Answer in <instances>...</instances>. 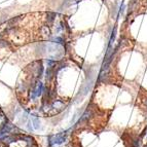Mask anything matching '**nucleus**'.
<instances>
[{
    "mask_svg": "<svg viewBox=\"0 0 147 147\" xmlns=\"http://www.w3.org/2000/svg\"><path fill=\"white\" fill-rule=\"evenodd\" d=\"M73 131L71 127H69L68 130H65L63 132L57 133V134H49L47 137V147H55V146H60V145L64 144L68 140L69 132Z\"/></svg>",
    "mask_w": 147,
    "mask_h": 147,
    "instance_id": "obj_1",
    "label": "nucleus"
},
{
    "mask_svg": "<svg viewBox=\"0 0 147 147\" xmlns=\"http://www.w3.org/2000/svg\"><path fill=\"white\" fill-rule=\"evenodd\" d=\"M45 84L41 81V79H33L29 86V99L31 101H35L38 98H41L44 94Z\"/></svg>",
    "mask_w": 147,
    "mask_h": 147,
    "instance_id": "obj_2",
    "label": "nucleus"
},
{
    "mask_svg": "<svg viewBox=\"0 0 147 147\" xmlns=\"http://www.w3.org/2000/svg\"><path fill=\"white\" fill-rule=\"evenodd\" d=\"M15 133H20L19 127L10 121L7 117H5L1 125H0V139L9 134H15Z\"/></svg>",
    "mask_w": 147,
    "mask_h": 147,
    "instance_id": "obj_3",
    "label": "nucleus"
},
{
    "mask_svg": "<svg viewBox=\"0 0 147 147\" xmlns=\"http://www.w3.org/2000/svg\"><path fill=\"white\" fill-rule=\"evenodd\" d=\"M28 68L31 70V74L33 76V79H42L44 76L45 68L43 66V62L41 60H36L33 63H31L28 66Z\"/></svg>",
    "mask_w": 147,
    "mask_h": 147,
    "instance_id": "obj_4",
    "label": "nucleus"
},
{
    "mask_svg": "<svg viewBox=\"0 0 147 147\" xmlns=\"http://www.w3.org/2000/svg\"><path fill=\"white\" fill-rule=\"evenodd\" d=\"M30 119L32 121V125L34 127V131H39L41 130V121H40L39 115L37 113H30Z\"/></svg>",
    "mask_w": 147,
    "mask_h": 147,
    "instance_id": "obj_5",
    "label": "nucleus"
},
{
    "mask_svg": "<svg viewBox=\"0 0 147 147\" xmlns=\"http://www.w3.org/2000/svg\"><path fill=\"white\" fill-rule=\"evenodd\" d=\"M6 45H8V43L5 40H2L0 39V47H5Z\"/></svg>",
    "mask_w": 147,
    "mask_h": 147,
    "instance_id": "obj_6",
    "label": "nucleus"
},
{
    "mask_svg": "<svg viewBox=\"0 0 147 147\" xmlns=\"http://www.w3.org/2000/svg\"><path fill=\"white\" fill-rule=\"evenodd\" d=\"M142 136H146L147 137V127L145 129V131H144V133H143V135Z\"/></svg>",
    "mask_w": 147,
    "mask_h": 147,
    "instance_id": "obj_7",
    "label": "nucleus"
},
{
    "mask_svg": "<svg viewBox=\"0 0 147 147\" xmlns=\"http://www.w3.org/2000/svg\"><path fill=\"white\" fill-rule=\"evenodd\" d=\"M144 104H145V106H146V108H147V99H145V100H144Z\"/></svg>",
    "mask_w": 147,
    "mask_h": 147,
    "instance_id": "obj_8",
    "label": "nucleus"
},
{
    "mask_svg": "<svg viewBox=\"0 0 147 147\" xmlns=\"http://www.w3.org/2000/svg\"><path fill=\"white\" fill-rule=\"evenodd\" d=\"M145 147H147V144H146V146H145Z\"/></svg>",
    "mask_w": 147,
    "mask_h": 147,
    "instance_id": "obj_9",
    "label": "nucleus"
}]
</instances>
